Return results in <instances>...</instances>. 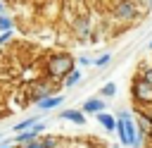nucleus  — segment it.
Masks as SVG:
<instances>
[{
  "instance_id": "nucleus-1",
  "label": "nucleus",
  "mask_w": 152,
  "mask_h": 148,
  "mask_svg": "<svg viewBox=\"0 0 152 148\" xmlns=\"http://www.w3.org/2000/svg\"><path fill=\"white\" fill-rule=\"evenodd\" d=\"M116 134L121 146L126 148H140V131H138V122L135 115L131 110H116Z\"/></svg>"
},
{
  "instance_id": "nucleus-2",
  "label": "nucleus",
  "mask_w": 152,
  "mask_h": 148,
  "mask_svg": "<svg viewBox=\"0 0 152 148\" xmlns=\"http://www.w3.org/2000/svg\"><path fill=\"white\" fill-rule=\"evenodd\" d=\"M74 57L69 53H50L45 60V74L48 79H64L69 72H74Z\"/></svg>"
},
{
  "instance_id": "nucleus-3",
  "label": "nucleus",
  "mask_w": 152,
  "mask_h": 148,
  "mask_svg": "<svg viewBox=\"0 0 152 148\" xmlns=\"http://www.w3.org/2000/svg\"><path fill=\"white\" fill-rule=\"evenodd\" d=\"M112 12H114V17H116L119 21H124V24L135 21V19L140 17V7H138V2H133V0H116V2L112 5Z\"/></svg>"
},
{
  "instance_id": "nucleus-4",
  "label": "nucleus",
  "mask_w": 152,
  "mask_h": 148,
  "mask_svg": "<svg viewBox=\"0 0 152 148\" xmlns=\"http://www.w3.org/2000/svg\"><path fill=\"white\" fill-rule=\"evenodd\" d=\"M131 95H133V100H135L138 105H152V84L138 76V79L133 81Z\"/></svg>"
},
{
  "instance_id": "nucleus-5",
  "label": "nucleus",
  "mask_w": 152,
  "mask_h": 148,
  "mask_svg": "<svg viewBox=\"0 0 152 148\" xmlns=\"http://www.w3.org/2000/svg\"><path fill=\"white\" fill-rule=\"evenodd\" d=\"M45 127H48V122H36L33 129H26V131L14 134V143H17V146H26V143H31V141H38L40 134L45 131Z\"/></svg>"
},
{
  "instance_id": "nucleus-6",
  "label": "nucleus",
  "mask_w": 152,
  "mask_h": 148,
  "mask_svg": "<svg viewBox=\"0 0 152 148\" xmlns=\"http://www.w3.org/2000/svg\"><path fill=\"white\" fill-rule=\"evenodd\" d=\"M107 110V103H104V98H100V95H93V98H86L83 100V105H81V112L83 115H100V112H104Z\"/></svg>"
},
{
  "instance_id": "nucleus-7",
  "label": "nucleus",
  "mask_w": 152,
  "mask_h": 148,
  "mask_svg": "<svg viewBox=\"0 0 152 148\" xmlns=\"http://www.w3.org/2000/svg\"><path fill=\"white\" fill-rule=\"evenodd\" d=\"M62 103H64V95L55 93V95H48L45 100H40V103H38V110H40V112H50V110H57Z\"/></svg>"
},
{
  "instance_id": "nucleus-8",
  "label": "nucleus",
  "mask_w": 152,
  "mask_h": 148,
  "mask_svg": "<svg viewBox=\"0 0 152 148\" xmlns=\"http://www.w3.org/2000/svg\"><path fill=\"white\" fill-rule=\"evenodd\" d=\"M59 117H62V119H66V122H74V124H86V115H83L81 110H74V107L62 110V112H59Z\"/></svg>"
},
{
  "instance_id": "nucleus-9",
  "label": "nucleus",
  "mask_w": 152,
  "mask_h": 148,
  "mask_svg": "<svg viewBox=\"0 0 152 148\" xmlns=\"http://www.w3.org/2000/svg\"><path fill=\"white\" fill-rule=\"evenodd\" d=\"M97 122L104 127V131H109V134H114L116 131V115H112V112H100L97 115Z\"/></svg>"
},
{
  "instance_id": "nucleus-10",
  "label": "nucleus",
  "mask_w": 152,
  "mask_h": 148,
  "mask_svg": "<svg viewBox=\"0 0 152 148\" xmlns=\"http://www.w3.org/2000/svg\"><path fill=\"white\" fill-rule=\"evenodd\" d=\"M74 31H76V36H78V38H88V36H90V31H93V26H90L88 17H81V19L76 21V26H74Z\"/></svg>"
},
{
  "instance_id": "nucleus-11",
  "label": "nucleus",
  "mask_w": 152,
  "mask_h": 148,
  "mask_svg": "<svg viewBox=\"0 0 152 148\" xmlns=\"http://www.w3.org/2000/svg\"><path fill=\"white\" fill-rule=\"evenodd\" d=\"M36 122H40V119H38V115H28L26 119H21V122H17V124L12 127V131H14V134H19V131H26V129H33V127H36Z\"/></svg>"
},
{
  "instance_id": "nucleus-12",
  "label": "nucleus",
  "mask_w": 152,
  "mask_h": 148,
  "mask_svg": "<svg viewBox=\"0 0 152 148\" xmlns=\"http://www.w3.org/2000/svg\"><path fill=\"white\" fill-rule=\"evenodd\" d=\"M78 81H81V69H74V72H69V74L62 79V86H64V88H74Z\"/></svg>"
},
{
  "instance_id": "nucleus-13",
  "label": "nucleus",
  "mask_w": 152,
  "mask_h": 148,
  "mask_svg": "<svg viewBox=\"0 0 152 148\" xmlns=\"http://www.w3.org/2000/svg\"><path fill=\"white\" fill-rule=\"evenodd\" d=\"M40 143H43V148H59L62 138L59 136H40Z\"/></svg>"
},
{
  "instance_id": "nucleus-14",
  "label": "nucleus",
  "mask_w": 152,
  "mask_h": 148,
  "mask_svg": "<svg viewBox=\"0 0 152 148\" xmlns=\"http://www.w3.org/2000/svg\"><path fill=\"white\" fill-rule=\"evenodd\" d=\"M116 95V84H104L102 88H100V98H114Z\"/></svg>"
},
{
  "instance_id": "nucleus-15",
  "label": "nucleus",
  "mask_w": 152,
  "mask_h": 148,
  "mask_svg": "<svg viewBox=\"0 0 152 148\" xmlns=\"http://www.w3.org/2000/svg\"><path fill=\"white\" fill-rule=\"evenodd\" d=\"M109 62H112V55H109V53H104V55H97V57L93 60V64H95L97 69H104Z\"/></svg>"
},
{
  "instance_id": "nucleus-16",
  "label": "nucleus",
  "mask_w": 152,
  "mask_h": 148,
  "mask_svg": "<svg viewBox=\"0 0 152 148\" xmlns=\"http://www.w3.org/2000/svg\"><path fill=\"white\" fill-rule=\"evenodd\" d=\"M12 26H14V21H12V17H7V14H2V17H0V33H5V31H12Z\"/></svg>"
},
{
  "instance_id": "nucleus-17",
  "label": "nucleus",
  "mask_w": 152,
  "mask_h": 148,
  "mask_svg": "<svg viewBox=\"0 0 152 148\" xmlns=\"http://www.w3.org/2000/svg\"><path fill=\"white\" fill-rule=\"evenodd\" d=\"M140 79H145V81H150V84H152V67L140 69Z\"/></svg>"
},
{
  "instance_id": "nucleus-18",
  "label": "nucleus",
  "mask_w": 152,
  "mask_h": 148,
  "mask_svg": "<svg viewBox=\"0 0 152 148\" xmlns=\"http://www.w3.org/2000/svg\"><path fill=\"white\" fill-rule=\"evenodd\" d=\"M12 36H14V31H5V33H0V45L10 43V41H12Z\"/></svg>"
},
{
  "instance_id": "nucleus-19",
  "label": "nucleus",
  "mask_w": 152,
  "mask_h": 148,
  "mask_svg": "<svg viewBox=\"0 0 152 148\" xmlns=\"http://www.w3.org/2000/svg\"><path fill=\"white\" fill-rule=\"evenodd\" d=\"M93 60H95V57H90V55H81V57H78V64H86V67H88V64H93Z\"/></svg>"
},
{
  "instance_id": "nucleus-20",
  "label": "nucleus",
  "mask_w": 152,
  "mask_h": 148,
  "mask_svg": "<svg viewBox=\"0 0 152 148\" xmlns=\"http://www.w3.org/2000/svg\"><path fill=\"white\" fill-rule=\"evenodd\" d=\"M19 148H43V143H40V138H38V141H31V143H26V146H19Z\"/></svg>"
},
{
  "instance_id": "nucleus-21",
  "label": "nucleus",
  "mask_w": 152,
  "mask_h": 148,
  "mask_svg": "<svg viewBox=\"0 0 152 148\" xmlns=\"http://www.w3.org/2000/svg\"><path fill=\"white\" fill-rule=\"evenodd\" d=\"M2 14H5V5L0 2V17H2Z\"/></svg>"
},
{
  "instance_id": "nucleus-22",
  "label": "nucleus",
  "mask_w": 152,
  "mask_h": 148,
  "mask_svg": "<svg viewBox=\"0 0 152 148\" xmlns=\"http://www.w3.org/2000/svg\"><path fill=\"white\" fill-rule=\"evenodd\" d=\"M0 148H12V146H10V143H2V146H0Z\"/></svg>"
},
{
  "instance_id": "nucleus-23",
  "label": "nucleus",
  "mask_w": 152,
  "mask_h": 148,
  "mask_svg": "<svg viewBox=\"0 0 152 148\" xmlns=\"http://www.w3.org/2000/svg\"><path fill=\"white\" fill-rule=\"evenodd\" d=\"M147 48H150V50H152V38H150V43H147Z\"/></svg>"
},
{
  "instance_id": "nucleus-24",
  "label": "nucleus",
  "mask_w": 152,
  "mask_h": 148,
  "mask_svg": "<svg viewBox=\"0 0 152 148\" xmlns=\"http://www.w3.org/2000/svg\"><path fill=\"white\" fill-rule=\"evenodd\" d=\"M133 2H142V0H133Z\"/></svg>"
},
{
  "instance_id": "nucleus-25",
  "label": "nucleus",
  "mask_w": 152,
  "mask_h": 148,
  "mask_svg": "<svg viewBox=\"0 0 152 148\" xmlns=\"http://www.w3.org/2000/svg\"><path fill=\"white\" fill-rule=\"evenodd\" d=\"M0 138H2V131H0Z\"/></svg>"
},
{
  "instance_id": "nucleus-26",
  "label": "nucleus",
  "mask_w": 152,
  "mask_h": 148,
  "mask_svg": "<svg viewBox=\"0 0 152 148\" xmlns=\"http://www.w3.org/2000/svg\"><path fill=\"white\" fill-rule=\"evenodd\" d=\"M150 2H152V0H150Z\"/></svg>"
}]
</instances>
